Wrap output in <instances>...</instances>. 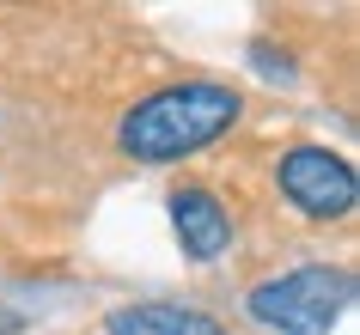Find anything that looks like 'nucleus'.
<instances>
[{
    "instance_id": "423d86ee",
    "label": "nucleus",
    "mask_w": 360,
    "mask_h": 335,
    "mask_svg": "<svg viewBox=\"0 0 360 335\" xmlns=\"http://www.w3.org/2000/svg\"><path fill=\"white\" fill-rule=\"evenodd\" d=\"M250 67L263 79H275V86H293V61H287V49H275V43H250Z\"/></svg>"
},
{
    "instance_id": "20e7f679",
    "label": "nucleus",
    "mask_w": 360,
    "mask_h": 335,
    "mask_svg": "<svg viewBox=\"0 0 360 335\" xmlns=\"http://www.w3.org/2000/svg\"><path fill=\"white\" fill-rule=\"evenodd\" d=\"M165 207H171V232H177L190 262H220L232 250V214L208 183H177L165 195Z\"/></svg>"
},
{
    "instance_id": "39448f33",
    "label": "nucleus",
    "mask_w": 360,
    "mask_h": 335,
    "mask_svg": "<svg viewBox=\"0 0 360 335\" xmlns=\"http://www.w3.org/2000/svg\"><path fill=\"white\" fill-rule=\"evenodd\" d=\"M104 335H226V323L208 311H195V305H165V298H153V305H122V311L104 317Z\"/></svg>"
},
{
    "instance_id": "f03ea898",
    "label": "nucleus",
    "mask_w": 360,
    "mask_h": 335,
    "mask_svg": "<svg viewBox=\"0 0 360 335\" xmlns=\"http://www.w3.org/2000/svg\"><path fill=\"white\" fill-rule=\"evenodd\" d=\"M354 305V268L336 262H300L287 275H269L250 287L245 311L275 335H330Z\"/></svg>"
},
{
    "instance_id": "f257e3e1",
    "label": "nucleus",
    "mask_w": 360,
    "mask_h": 335,
    "mask_svg": "<svg viewBox=\"0 0 360 335\" xmlns=\"http://www.w3.org/2000/svg\"><path fill=\"white\" fill-rule=\"evenodd\" d=\"M238 116H245V98L226 79H171L159 92H147L141 104H129L116 140L141 165H171V159L214 147Z\"/></svg>"
},
{
    "instance_id": "7ed1b4c3",
    "label": "nucleus",
    "mask_w": 360,
    "mask_h": 335,
    "mask_svg": "<svg viewBox=\"0 0 360 335\" xmlns=\"http://www.w3.org/2000/svg\"><path fill=\"white\" fill-rule=\"evenodd\" d=\"M275 183H281V195L300 207L305 220H348L354 202H360L354 165H348L342 152H330V147H311V140H300V147L281 152Z\"/></svg>"
},
{
    "instance_id": "0eeeda50",
    "label": "nucleus",
    "mask_w": 360,
    "mask_h": 335,
    "mask_svg": "<svg viewBox=\"0 0 360 335\" xmlns=\"http://www.w3.org/2000/svg\"><path fill=\"white\" fill-rule=\"evenodd\" d=\"M25 329H31V317L13 311V305H0V335H25Z\"/></svg>"
}]
</instances>
